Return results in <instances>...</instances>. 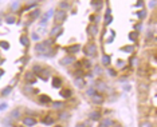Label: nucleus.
Here are the masks:
<instances>
[{
    "mask_svg": "<svg viewBox=\"0 0 157 127\" xmlns=\"http://www.w3.org/2000/svg\"><path fill=\"white\" fill-rule=\"evenodd\" d=\"M54 43L55 41L52 40V39H47V40L40 41V43H38V44L35 46V52H38V55H43L49 48H51L54 46Z\"/></svg>",
    "mask_w": 157,
    "mask_h": 127,
    "instance_id": "1",
    "label": "nucleus"
},
{
    "mask_svg": "<svg viewBox=\"0 0 157 127\" xmlns=\"http://www.w3.org/2000/svg\"><path fill=\"white\" fill-rule=\"evenodd\" d=\"M83 54L87 56V58L95 56V54H97V46H95V43L89 41V43H87V44L83 47Z\"/></svg>",
    "mask_w": 157,
    "mask_h": 127,
    "instance_id": "2",
    "label": "nucleus"
},
{
    "mask_svg": "<svg viewBox=\"0 0 157 127\" xmlns=\"http://www.w3.org/2000/svg\"><path fill=\"white\" fill-rule=\"evenodd\" d=\"M67 19V12L66 11H63V10H58L54 12V21H55L56 24H60V23H63V21Z\"/></svg>",
    "mask_w": 157,
    "mask_h": 127,
    "instance_id": "3",
    "label": "nucleus"
},
{
    "mask_svg": "<svg viewBox=\"0 0 157 127\" xmlns=\"http://www.w3.org/2000/svg\"><path fill=\"white\" fill-rule=\"evenodd\" d=\"M62 34H63V27L60 24H55V26L51 28V31H50V39L54 40V39L59 38Z\"/></svg>",
    "mask_w": 157,
    "mask_h": 127,
    "instance_id": "4",
    "label": "nucleus"
},
{
    "mask_svg": "<svg viewBox=\"0 0 157 127\" xmlns=\"http://www.w3.org/2000/svg\"><path fill=\"white\" fill-rule=\"evenodd\" d=\"M93 88L95 90V92H105L106 91V88H108V86H106V83L102 82V80H95L94 82V86H93Z\"/></svg>",
    "mask_w": 157,
    "mask_h": 127,
    "instance_id": "5",
    "label": "nucleus"
},
{
    "mask_svg": "<svg viewBox=\"0 0 157 127\" xmlns=\"http://www.w3.org/2000/svg\"><path fill=\"white\" fill-rule=\"evenodd\" d=\"M75 62H77V60H75V56L74 55H66L59 60V64L60 66H70V64H73V63H75Z\"/></svg>",
    "mask_w": 157,
    "mask_h": 127,
    "instance_id": "6",
    "label": "nucleus"
},
{
    "mask_svg": "<svg viewBox=\"0 0 157 127\" xmlns=\"http://www.w3.org/2000/svg\"><path fill=\"white\" fill-rule=\"evenodd\" d=\"M98 34H99V28H98L97 24H89V27H87V35L94 38Z\"/></svg>",
    "mask_w": 157,
    "mask_h": 127,
    "instance_id": "7",
    "label": "nucleus"
},
{
    "mask_svg": "<svg viewBox=\"0 0 157 127\" xmlns=\"http://www.w3.org/2000/svg\"><path fill=\"white\" fill-rule=\"evenodd\" d=\"M24 79L27 80V83H30V86H32V84H35V83H36V80H38V78H36V75H35L34 72L28 71V72H26Z\"/></svg>",
    "mask_w": 157,
    "mask_h": 127,
    "instance_id": "8",
    "label": "nucleus"
},
{
    "mask_svg": "<svg viewBox=\"0 0 157 127\" xmlns=\"http://www.w3.org/2000/svg\"><path fill=\"white\" fill-rule=\"evenodd\" d=\"M36 124V119L32 117H24L23 118V126L24 127H34Z\"/></svg>",
    "mask_w": 157,
    "mask_h": 127,
    "instance_id": "9",
    "label": "nucleus"
},
{
    "mask_svg": "<svg viewBox=\"0 0 157 127\" xmlns=\"http://www.w3.org/2000/svg\"><path fill=\"white\" fill-rule=\"evenodd\" d=\"M52 15H54V10H49L42 17H40V24H42V27H44L46 23L50 20V17H51Z\"/></svg>",
    "mask_w": 157,
    "mask_h": 127,
    "instance_id": "10",
    "label": "nucleus"
},
{
    "mask_svg": "<svg viewBox=\"0 0 157 127\" xmlns=\"http://www.w3.org/2000/svg\"><path fill=\"white\" fill-rule=\"evenodd\" d=\"M91 100H93V103H94V104H102L105 102V98H104V95H102V94L95 92L94 95L91 96Z\"/></svg>",
    "mask_w": 157,
    "mask_h": 127,
    "instance_id": "11",
    "label": "nucleus"
},
{
    "mask_svg": "<svg viewBox=\"0 0 157 127\" xmlns=\"http://www.w3.org/2000/svg\"><path fill=\"white\" fill-rule=\"evenodd\" d=\"M10 118L14 120V122L15 120H19L22 118V111L19 110V108H14V110L10 113Z\"/></svg>",
    "mask_w": 157,
    "mask_h": 127,
    "instance_id": "12",
    "label": "nucleus"
},
{
    "mask_svg": "<svg viewBox=\"0 0 157 127\" xmlns=\"http://www.w3.org/2000/svg\"><path fill=\"white\" fill-rule=\"evenodd\" d=\"M101 118H102V115H101V113L99 111H90V114H89V119L90 120H93V122H98V120H101Z\"/></svg>",
    "mask_w": 157,
    "mask_h": 127,
    "instance_id": "13",
    "label": "nucleus"
},
{
    "mask_svg": "<svg viewBox=\"0 0 157 127\" xmlns=\"http://www.w3.org/2000/svg\"><path fill=\"white\" fill-rule=\"evenodd\" d=\"M50 75H51V72H50V70L49 68H43V71L39 74L36 78H40L42 80H44V82H47L49 80V78H50Z\"/></svg>",
    "mask_w": 157,
    "mask_h": 127,
    "instance_id": "14",
    "label": "nucleus"
},
{
    "mask_svg": "<svg viewBox=\"0 0 157 127\" xmlns=\"http://www.w3.org/2000/svg\"><path fill=\"white\" fill-rule=\"evenodd\" d=\"M74 84H75L77 88H85L86 87V80H85V78H75Z\"/></svg>",
    "mask_w": 157,
    "mask_h": 127,
    "instance_id": "15",
    "label": "nucleus"
},
{
    "mask_svg": "<svg viewBox=\"0 0 157 127\" xmlns=\"http://www.w3.org/2000/svg\"><path fill=\"white\" fill-rule=\"evenodd\" d=\"M51 108L55 111H62L65 108V103L63 102H51Z\"/></svg>",
    "mask_w": 157,
    "mask_h": 127,
    "instance_id": "16",
    "label": "nucleus"
},
{
    "mask_svg": "<svg viewBox=\"0 0 157 127\" xmlns=\"http://www.w3.org/2000/svg\"><path fill=\"white\" fill-rule=\"evenodd\" d=\"M90 6L93 7V10H94L95 12H99V11L104 8V1H91Z\"/></svg>",
    "mask_w": 157,
    "mask_h": 127,
    "instance_id": "17",
    "label": "nucleus"
},
{
    "mask_svg": "<svg viewBox=\"0 0 157 127\" xmlns=\"http://www.w3.org/2000/svg\"><path fill=\"white\" fill-rule=\"evenodd\" d=\"M20 7H22L20 1H12L11 6H10V11L12 12V14H15V12H17V11L20 10Z\"/></svg>",
    "mask_w": 157,
    "mask_h": 127,
    "instance_id": "18",
    "label": "nucleus"
},
{
    "mask_svg": "<svg viewBox=\"0 0 157 127\" xmlns=\"http://www.w3.org/2000/svg\"><path fill=\"white\" fill-rule=\"evenodd\" d=\"M59 95L62 96L63 99H69L70 96L73 95V91H71L70 88H62L60 90V92H59Z\"/></svg>",
    "mask_w": 157,
    "mask_h": 127,
    "instance_id": "19",
    "label": "nucleus"
},
{
    "mask_svg": "<svg viewBox=\"0 0 157 127\" xmlns=\"http://www.w3.org/2000/svg\"><path fill=\"white\" fill-rule=\"evenodd\" d=\"M113 124H114V120H113L112 118H105L101 122L99 127H113Z\"/></svg>",
    "mask_w": 157,
    "mask_h": 127,
    "instance_id": "20",
    "label": "nucleus"
},
{
    "mask_svg": "<svg viewBox=\"0 0 157 127\" xmlns=\"http://www.w3.org/2000/svg\"><path fill=\"white\" fill-rule=\"evenodd\" d=\"M110 63H112V58H110V55L104 54L102 58H101V64L105 66V67H108V66H110Z\"/></svg>",
    "mask_w": 157,
    "mask_h": 127,
    "instance_id": "21",
    "label": "nucleus"
},
{
    "mask_svg": "<svg viewBox=\"0 0 157 127\" xmlns=\"http://www.w3.org/2000/svg\"><path fill=\"white\" fill-rule=\"evenodd\" d=\"M62 79H60V78H58V76H54V78H52V82H51V84H52V87H54V88H60V87H62Z\"/></svg>",
    "mask_w": 157,
    "mask_h": 127,
    "instance_id": "22",
    "label": "nucleus"
},
{
    "mask_svg": "<svg viewBox=\"0 0 157 127\" xmlns=\"http://www.w3.org/2000/svg\"><path fill=\"white\" fill-rule=\"evenodd\" d=\"M63 50L67 51V52H71V54H77V52H79L81 46L79 44H74V46H70V47H67V48H63Z\"/></svg>",
    "mask_w": 157,
    "mask_h": 127,
    "instance_id": "23",
    "label": "nucleus"
},
{
    "mask_svg": "<svg viewBox=\"0 0 157 127\" xmlns=\"http://www.w3.org/2000/svg\"><path fill=\"white\" fill-rule=\"evenodd\" d=\"M40 15H42V12H40V10L39 8H35L32 12H30V19H31V21L32 20H35V19H38V17H40Z\"/></svg>",
    "mask_w": 157,
    "mask_h": 127,
    "instance_id": "24",
    "label": "nucleus"
},
{
    "mask_svg": "<svg viewBox=\"0 0 157 127\" xmlns=\"http://www.w3.org/2000/svg\"><path fill=\"white\" fill-rule=\"evenodd\" d=\"M42 123L46 124V126H51V124L55 123V119L51 118V115H46V117L42 119Z\"/></svg>",
    "mask_w": 157,
    "mask_h": 127,
    "instance_id": "25",
    "label": "nucleus"
},
{
    "mask_svg": "<svg viewBox=\"0 0 157 127\" xmlns=\"http://www.w3.org/2000/svg\"><path fill=\"white\" fill-rule=\"evenodd\" d=\"M52 100L51 98H50L49 95H39V103H42V104H49L51 103Z\"/></svg>",
    "mask_w": 157,
    "mask_h": 127,
    "instance_id": "26",
    "label": "nucleus"
},
{
    "mask_svg": "<svg viewBox=\"0 0 157 127\" xmlns=\"http://www.w3.org/2000/svg\"><path fill=\"white\" fill-rule=\"evenodd\" d=\"M38 6H39L38 1H27V3H26V7L22 11H30L32 7H38Z\"/></svg>",
    "mask_w": 157,
    "mask_h": 127,
    "instance_id": "27",
    "label": "nucleus"
},
{
    "mask_svg": "<svg viewBox=\"0 0 157 127\" xmlns=\"http://www.w3.org/2000/svg\"><path fill=\"white\" fill-rule=\"evenodd\" d=\"M79 62H81V67H82V68H86V70L91 68V62L89 59H82Z\"/></svg>",
    "mask_w": 157,
    "mask_h": 127,
    "instance_id": "28",
    "label": "nucleus"
},
{
    "mask_svg": "<svg viewBox=\"0 0 157 127\" xmlns=\"http://www.w3.org/2000/svg\"><path fill=\"white\" fill-rule=\"evenodd\" d=\"M43 68H44V67H42V66H40V64H35V66H32V70H31V72H34L35 75L38 76L39 74H40V72L43 71Z\"/></svg>",
    "mask_w": 157,
    "mask_h": 127,
    "instance_id": "29",
    "label": "nucleus"
},
{
    "mask_svg": "<svg viewBox=\"0 0 157 127\" xmlns=\"http://www.w3.org/2000/svg\"><path fill=\"white\" fill-rule=\"evenodd\" d=\"M20 43H22V46H24V47H28L30 46V38H28L27 35H22L20 36Z\"/></svg>",
    "mask_w": 157,
    "mask_h": 127,
    "instance_id": "30",
    "label": "nucleus"
},
{
    "mask_svg": "<svg viewBox=\"0 0 157 127\" xmlns=\"http://www.w3.org/2000/svg\"><path fill=\"white\" fill-rule=\"evenodd\" d=\"M138 90L141 92H148V91H149V84H148V83H140Z\"/></svg>",
    "mask_w": 157,
    "mask_h": 127,
    "instance_id": "31",
    "label": "nucleus"
},
{
    "mask_svg": "<svg viewBox=\"0 0 157 127\" xmlns=\"http://www.w3.org/2000/svg\"><path fill=\"white\" fill-rule=\"evenodd\" d=\"M12 88H14L12 86H7V87H4V88L1 90V96H8V95L11 94V91H12Z\"/></svg>",
    "mask_w": 157,
    "mask_h": 127,
    "instance_id": "32",
    "label": "nucleus"
},
{
    "mask_svg": "<svg viewBox=\"0 0 157 127\" xmlns=\"http://www.w3.org/2000/svg\"><path fill=\"white\" fill-rule=\"evenodd\" d=\"M122 52H128V54H132L134 52V46H125V47H121L119 48Z\"/></svg>",
    "mask_w": 157,
    "mask_h": 127,
    "instance_id": "33",
    "label": "nucleus"
},
{
    "mask_svg": "<svg viewBox=\"0 0 157 127\" xmlns=\"http://www.w3.org/2000/svg\"><path fill=\"white\" fill-rule=\"evenodd\" d=\"M136 15H137V17H138L140 20H144V19H145V16H147V10H140V11H137Z\"/></svg>",
    "mask_w": 157,
    "mask_h": 127,
    "instance_id": "34",
    "label": "nucleus"
},
{
    "mask_svg": "<svg viewBox=\"0 0 157 127\" xmlns=\"http://www.w3.org/2000/svg\"><path fill=\"white\" fill-rule=\"evenodd\" d=\"M153 36H154V30H148L147 32H145V38H147V40H153Z\"/></svg>",
    "mask_w": 157,
    "mask_h": 127,
    "instance_id": "35",
    "label": "nucleus"
},
{
    "mask_svg": "<svg viewBox=\"0 0 157 127\" xmlns=\"http://www.w3.org/2000/svg\"><path fill=\"white\" fill-rule=\"evenodd\" d=\"M138 63H140V60H138V58H136V56H132V58L129 59V64L132 66V67H137Z\"/></svg>",
    "mask_w": 157,
    "mask_h": 127,
    "instance_id": "36",
    "label": "nucleus"
},
{
    "mask_svg": "<svg viewBox=\"0 0 157 127\" xmlns=\"http://www.w3.org/2000/svg\"><path fill=\"white\" fill-rule=\"evenodd\" d=\"M137 39H138V32L136 31H132L129 34V40L130 41H137Z\"/></svg>",
    "mask_w": 157,
    "mask_h": 127,
    "instance_id": "37",
    "label": "nucleus"
},
{
    "mask_svg": "<svg viewBox=\"0 0 157 127\" xmlns=\"http://www.w3.org/2000/svg\"><path fill=\"white\" fill-rule=\"evenodd\" d=\"M70 118V114L67 113V111H62V113L59 114V119L60 120H69Z\"/></svg>",
    "mask_w": 157,
    "mask_h": 127,
    "instance_id": "38",
    "label": "nucleus"
},
{
    "mask_svg": "<svg viewBox=\"0 0 157 127\" xmlns=\"http://www.w3.org/2000/svg\"><path fill=\"white\" fill-rule=\"evenodd\" d=\"M69 7H70L69 1H60V3H59V10L66 11V10H69Z\"/></svg>",
    "mask_w": 157,
    "mask_h": 127,
    "instance_id": "39",
    "label": "nucleus"
},
{
    "mask_svg": "<svg viewBox=\"0 0 157 127\" xmlns=\"http://www.w3.org/2000/svg\"><path fill=\"white\" fill-rule=\"evenodd\" d=\"M23 91H24V92H30V94H38V90H34V88H31V86H30V84H27V86L24 87V88H23Z\"/></svg>",
    "mask_w": 157,
    "mask_h": 127,
    "instance_id": "40",
    "label": "nucleus"
},
{
    "mask_svg": "<svg viewBox=\"0 0 157 127\" xmlns=\"http://www.w3.org/2000/svg\"><path fill=\"white\" fill-rule=\"evenodd\" d=\"M0 48L3 50H10V43L7 40H0Z\"/></svg>",
    "mask_w": 157,
    "mask_h": 127,
    "instance_id": "41",
    "label": "nucleus"
},
{
    "mask_svg": "<svg viewBox=\"0 0 157 127\" xmlns=\"http://www.w3.org/2000/svg\"><path fill=\"white\" fill-rule=\"evenodd\" d=\"M15 20H16V19H15L12 15H8V16L6 17V23H7V24H14V23H16Z\"/></svg>",
    "mask_w": 157,
    "mask_h": 127,
    "instance_id": "42",
    "label": "nucleus"
},
{
    "mask_svg": "<svg viewBox=\"0 0 157 127\" xmlns=\"http://www.w3.org/2000/svg\"><path fill=\"white\" fill-rule=\"evenodd\" d=\"M112 21H113V16H112V15H110V16H105V20H104L105 27L109 26V24H112Z\"/></svg>",
    "mask_w": 157,
    "mask_h": 127,
    "instance_id": "43",
    "label": "nucleus"
},
{
    "mask_svg": "<svg viewBox=\"0 0 157 127\" xmlns=\"http://www.w3.org/2000/svg\"><path fill=\"white\" fill-rule=\"evenodd\" d=\"M141 30H142V23H141V21H140V23H137V24H134V31L140 32Z\"/></svg>",
    "mask_w": 157,
    "mask_h": 127,
    "instance_id": "44",
    "label": "nucleus"
},
{
    "mask_svg": "<svg viewBox=\"0 0 157 127\" xmlns=\"http://www.w3.org/2000/svg\"><path fill=\"white\" fill-rule=\"evenodd\" d=\"M94 72L97 75H102V68L99 66H94Z\"/></svg>",
    "mask_w": 157,
    "mask_h": 127,
    "instance_id": "45",
    "label": "nucleus"
},
{
    "mask_svg": "<svg viewBox=\"0 0 157 127\" xmlns=\"http://www.w3.org/2000/svg\"><path fill=\"white\" fill-rule=\"evenodd\" d=\"M108 74H109L110 76H113V78H114V76H117V71H115L114 68H109V70H108Z\"/></svg>",
    "mask_w": 157,
    "mask_h": 127,
    "instance_id": "46",
    "label": "nucleus"
},
{
    "mask_svg": "<svg viewBox=\"0 0 157 127\" xmlns=\"http://www.w3.org/2000/svg\"><path fill=\"white\" fill-rule=\"evenodd\" d=\"M140 127H153V124L150 123V122H148V120H145V122H142V123L140 124Z\"/></svg>",
    "mask_w": 157,
    "mask_h": 127,
    "instance_id": "47",
    "label": "nucleus"
},
{
    "mask_svg": "<svg viewBox=\"0 0 157 127\" xmlns=\"http://www.w3.org/2000/svg\"><path fill=\"white\" fill-rule=\"evenodd\" d=\"M115 66H117V67H122V68L125 70V62H124V60H117Z\"/></svg>",
    "mask_w": 157,
    "mask_h": 127,
    "instance_id": "48",
    "label": "nucleus"
},
{
    "mask_svg": "<svg viewBox=\"0 0 157 127\" xmlns=\"http://www.w3.org/2000/svg\"><path fill=\"white\" fill-rule=\"evenodd\" d=\"M87 95H89V96H90V98H91V96H93V95H94V94H95V90L94 88H93V87H91V88H89V90H87Z\"/></svg>",
    "mask_w": 157,
    "mask_h": 127,
    "instance_id": "49",
    "label": "nucleus"
},
{
    "mask_svg": "<svg viewBox=\"0 0 157 127\" xmlns=\"http://www.w3.org/2000/svg\"><path fill=\"white\" fill-rule=\"evenodd\" d=\"M156 1H149V3H148V7L150 8V10H154V7H156Z\"/></svg>",
    "mask_w": 157,
    "mask_h": 127,
    "instance_id": "50",
    "label": "nucleus"
},
{
    "mask_svg": "<svg viewBox=\"0 0 157 127\" xmlns=\"http://www.w3.org/2000/svg\"><path fill=\"white\" fill-rule=\"evenodd\" d=\"M110 15H112V8L108 7L106 8V12H105V16H110Z\"/></svg>",
    "mask_w": 157,
    "mask_h": 127,
    "instance_id": "51",
    "label": "nucleus"
},
{
    "mask_svg": "<svg viewBox=\"0 0 157 127\" xmlns=\"http://www.w3.org/2000/svg\"><path fill=\"white\" fill-rule=\"evenodd\" d=\"M7 107H8L7 103H1V104H0V111H4L6 108H7Z\"/></svg>",
    "mask_w": 157,
    "mask_h": 127,
    "instance_id": "52",
    "label": "nucleus"
},
{
    "mask_svg": "<svg viewBox=\"0 0 157 127\" xmlns=\"http://www.w3.org/2000/svg\"><path fill=\"white\" fill-rule=\"evenodd\" d=\"M144 6H145V3H144V1H137L136 3V7H144Z\"/></svg>",
    "mask_w": 157,
    "mask_h": 127,
    "instance_id": "53",
    "label": "nucleus"
},
{
    "mask_svg": "<svg viewBox=\"0 0 157 127\" xmlns=\"http://www.w3.org/2000/svg\"><path fill=\"white\" fill-rule=\"evenodd\" d=\"M31 38L34 39V40H39V36H38V34H35V32L31 35Z\"/></svg>",
    "mask_w": 157,
    "mask_h": 127,
    "instance_id": "54",
    "label": "nucleus"
},
{
    "mask_svg": "<svg viewBox=\"0 0 157 127\" xmlns=\"http://www.w3.org/2000/svg\"><path fill=\"white\" fill-rule=\"evenodd\" d=\"M77 127H86V124H85V123H78Z\"/></svg>",
    "mask_w": 157,
    "mask_h": 127,
    "instance_id": "55",
    "label": "nucleus"
},
{
    "mask_svg": "<svg viewBox=\"0 0 157 127\" xmlns=\"http://www.w3.org/2000/svg\"><path fill=\"white\" fill-rule=\"evenodd\" d=\"M3 74H4V70H3V68H0V78L3 76Z\"/></svg>",
    "mask_w": 157,
    "mask_h": 127,
    "instance_id": "56",
    "label": "nucleus"
},
{
    "mask_svg": "<svg viewBox=\"0 0 157 127\" xmlns=\"http://www.w3.org/2000/svg\"><path fill=\"white\" fill-rule=\"evenodd\" d=\"M113 127H121V126H119V124H115V123H114V124H113Z\"/></svg>",
    "mask_w": 157,
    "mask_h": 127,
    "instance_id": "57",
    "label": "nucleus"
},
{
    "mask_svg": "<svg viewBox=\"0 0 157 127\" xmlns=\"http://www.w3.org/2000/svg\"><path fill=\"white\" fill-rule=\"evenodd\" d=\"M54 127H62V126H60V124H56V126H54Z\"/></svg>",
    "mask_w": 157,
    "mask_h": 127,
    "instance_id": "58",
    "label": "nucleus"
},
{
    "mask_svg": "<svg viewBox=\"0 0 157 127\" xmlns=\"http://www.w3.org/2000/svg\"><path fill=\"white\" fill-rule=\"evenodd\" d=\"M3 127H14V126H3Z\"/></svg>",
    "mask_w": 157,
    "mask_h": 127,
    "instance_id": "59",
    "label": "nucleus"
}]
</instances>
